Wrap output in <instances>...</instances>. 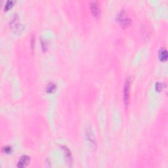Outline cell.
Here are the masks:
<instances>
[{
  "label": "cell",
  "instance_id": "1",
  "mask_svg": "<svg viewBox=\"0 0 168 168\" xmlns=\"http://www.w3.org/2000/svg\"><path fill=\"white\" fill-rule=\"evenodd\" d=\"M130 84H131V79L128 78L125 81L124 87V101L126 107H128L129 104V91H130Z\"/></svg>",
  "mask_w": 168,
  "mask_h": 168
},
{
  "label": "cell",
  "instance_id": "2",
  "mask_svg": "<svg viewBox=\"0 0 168 168\" xmlns=\"http://www.w3.org/2000/svg\"><path fill=\"white\" fill-rule=\"evenodd\" d=\"M11 27L13 29V30L15 32H20L22 30V26L20 24L19 19L17 15H15L13 16L12 20L11 21Z\"/></svg>",
  "mask_w": 168,
  "mask_h": 168
},
{
  "label": "cell",
  "instance_id": "3",
  "mask_svg": "<svg viewBox=\"0 0 168 168\" xmlns=\"http://www.w3.org/2000/svg\"><path fill=\"white\" fill-rule=\"evenodd\" d=\"M117 20L123 27H127L130 24V20L127 17L126 13L124 11H120L119 14L118 15Z\"/></svg>",
  "mask_w": 168,
  "mask_h": 168
},
{
  "label": "cell",
  "instance_id": "4",
  "mask_svg": "<svg viewBox=\"0 0 168 168\" xmlns=\"http://www.w3.org/2000/svg\"><path fill=\"white\" fill-rule=\"evenodd\" d=\"M90 9L92 14L95 17L99 19L101 16V10H100L99 4L97 1H91L90 3Z\"/></svg>",
  "mask_w": 168,
  "mask_h": 168
},
{
  "label": "cell",
  "instance_id": "5",
  "mask_svg": "<svg viewBox=\"0 0 168 168\" xmlns=\"http://www.w3.org/2000/svg\"><path fill=\"white\" fill-rule=\"evenodd\" d=\"M30 158L28 156H22V157H20L19 162H18L17 167L19 168H23L26 167L29 164V163H30Z\"/></svg>",
  "mask_w": 168,
  "mask_h": 168
},
{
  "label": "cell",
  "instance_id": "6",
  "mask_svg": "<svg viewBox=\"0 0 168 168\" xmlns=\"http://www.w3.org/2000/svg\"><path fill=\"white\" fill-rule=\"evenodd\" d=\"M86 137H87V139L94 146H97V142L96 139H95V136L93 133V131L91 130L90 129H88L86 131Z\"/></svg>",
  "mask_w": 168,
  "mask_h": 168
},
{
  "label": "cell",
  "instance_id": "7",
  "mask_svg": "<svg viewBox=\"0 0 168 168\" xmlns=\"http://www.w3.org/2000/svg\"><path fill=\"white\" fill-rule=\"evenodd\" d=\"M159 59L161 61H166L167 59V52L165 49H162L159 51Z\"/></svg>",
  "mask_w": 168,
  "mask_h": 168
},
{
  "label": "cell",
  "instance_id": "8",
  "mask_svg": "<svg viewBox=\"0 0 168 168\" xmlns=\"http://www.w3.org/2000/svg\"><path fill=\"white\" fill-rule=\"evenodd\" d=\"M62 149L64 150L66 154V158H67V162L69 163H72V154L70 153V150L67 148V146H62Z\"/></svg>",
  "mask_w": 168,
  "mask_h": 168
},
{
  "label": "cell",
  "instance_id": "9",
  "mask_svg": "<svg viewBox=\"0 0 168 168\" xmlns=\"http://www.w3.org/2000/svg\"><path fill=\"white\" fill-rule=\"evenodd\" d=\"M56 89V86L54 83H50L47 87H46V91L49 93H53L55 91Z\"/></svg>",
  "mask_w": 168,
  "mask_h": 168
},
{
  "label": "cell",
  "instance_id": "10",
  "mask_svg": "<svg viewBox=\"0 0 168 168\" xmlns=\"http://www.w3.org/2000/svg\"><path fill=\"white\" fill-rule=\"evenodd\" d=\"M13 3H14V1H12V0H8L5 4V6H4V10L7 11L9 9H10L13 7Z\"/></svg>",
  "mask_w": 168,
  "mask_h": 168
},
{
  "label": "cell",
  "instance_id": "11",
  "mask_svg": "<svg viewBox=\"0 0 168 168\" xmlns=\"http://www.w3.org/2000/svg\"><path fill=\"white\" fill-rule=\"evenodd\" d=\"M3 152L6 154H10L11 153V152H12V148H11V146H4L3 148Z\"/></svg>",
  "mask_w": 168,
  "mask_h": 168
},
{
  "label": "cell",
  "instance_id": "12",
  "mask_svg": "<svg viewBox=\"0 0 168 168\" xmlns=\"http://www.w3.org/2000/svg\"><path fill=\"white\" fill-rule=\"evenodd\" d=\"M163 85H164V84L162 83H156V91H162L163 89Z\"/></svg>",
  "mask_w": 168,
  "mask_h": 168
}]
</instances>
